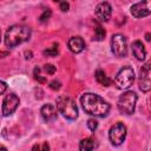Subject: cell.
Instances as JSON below:
<instances>
[{
	"instance_id": "obj_2",
	"label": "cell",
	"mask_w": 151,
	"mask_h": 151,
	"mask_svg": "<svg viewBox=\"0 0 151 151\" xmlns=\"http://www.w3.org/2000/svg\"><path fill=\"white\" fill-rule=\"evenodd\" d=\"M31 37V28L25 25H13L8 27L5 34V44L7 47H15Z\"/></svg>"
},
{
	"instance_id": "obj_5",
	"label": "cell",
	"mask_w": 151,
	"mask_h": 151,
	"mask_svg": "<svg viewBox=\"0 0 151 151\" xmlns=\"http://www.w3.org/2000/svg\"><path fill=\"white\" fill-rule=\"evenodd\" d=\"M134 81V72L130 66H124L119 70L114 78V86L119 90L129 88Z\"/></svg>"
},
{
	"instance_id": "obj_9",
	"label": "cell",
	"mask_w": 151,
	"mask_h": 151,
	"mask_svg": "<svg viewBox=\"0 0 151 151\" xmlns=\"http://www.w3.org/2000/svg\"><path fill=\"white\" fill-rule=\"evenodd\" d=\"M131 14L134 18H144L147 17L151 13V6H150V0H142L140 2H137L131 6L130 8Z\"/></svg>"
},
{
	"instance_id": "obj_11",
	"label": "cell",
	"mask_w": 151,
	"mask_h": 151,
	"mask_svg": "<svg viewBox=\"0 0 151 151\" xmlns=\"http://www.w3.org/2000/svg\"><path fill=\"white\" fill-rule=\"evenodd\" d=\"M112 14V8L109 2H100L96 7V17L100 21H109Z\"/></svg>"
},
{
	"instance_id": "obj_24",
	"label": "cell",
	"mask_w": 151,
	"mask_h": 151,
	"mask_svg": "<svg viewBox=\"0 0 151 151\" xmlns=\"http://www.w3.org/2000/svg\"><path fill=\"white\" fill-rule=\"evenodd\" d=\"M32 149H33V150H48L50 146H48L47 143H44L42 145H34Z\"/></svg>"
},
{
	"instance_id": "obj_3",
	"label": "cell",
	"mask_w": 151,
	"mask_h": 151,
	"mask_svg": "<svg viewBox=\"0 0 151 151\" xmlns=\"http://www.w3.org/2000/svg\"><path fill=\"white\" fill-rule=\"evenodd\" d=\"M57 110L59 113H61L66 119L74 120L78 117V107L74 103V100L66 96H60L57 99Z\"/></svg>"
},
{
	"instance_id": "obj_17",
	"label": "cell",
	"mask_w": 151,
	"mask_h": 151,
	"mask_svg": "<svg viewBox=\"0 0 151 151\" xmlns=\"http://www.w3.org/2000/svg\"><path fill=\"white\" fill-rule=\"evenodd\" d=\"M58 52H59V50H58V44H54L53 46L46 48V50L44 51V54L47 55V57H55V55L58 54Z\"/></svg>"
},
{
	"instance_id": "obj_6",
	"label": "cell",
	"mask_w": 151,
	"mask_h": 151,
	"mask_svg": "<svg viewBox=\"0 0 151 151\" xmlns=\"http://www.w3.org/2000/svg\"><path fill=\"white\" fill-rule=\"evenodd\" d=\"M111 51L118 58L126 57V54H127V40H126L125 35H123L120 33H117V34L112 35V38H111Z\"/></svg>"
},
{
	"instance_id": "obj_10",
	"label": "cell",
	"mask_w": 151,
	"mask_h": 151,
	"mask_svg": "<svg viewBox=\"0 0 151 151\" xmlns=\"http://www.w3.org/2000/svg\"><path fill=\"white\" fill-rule=\"evenodd\" d=\"M151 71H150V63H146L142 70L139 76V88L143 92H149L151 87Z\"/></svg>"
},
{
	"instance_id": "obj_12",
	"label": "cell",
	"mask_w": 151,
	"mask_h": 151,
	"mask_svg": "<svg viewBox=\"0 0 151 151\" xmlns=\"http://www.w3.org/2000/svg\"><path fill=\"white\" fill-rule=\"evenodd\" d=\"M40 113H41V117L45 122H53L57 119L58 110H57V106L53 104H45L41 107Z\"/></svg>"
},
{
	"instance_id": "obj_15",
	"label": "cell",
	"mask_w": 151,
	"mask_h": 151,
	"mask_svg": "<svg viewBox=\"0 0 151 151\" xmlns=\"http://www.w3.org/2000/svg\"><path fill=\"white\" fill-rule=\"evenodd\" d=\"M96 80L103 86H109L112 83V80L106 76V73L103 70H97L96 71Z\"/></svg>"
},
{
	"instance_id": "obj_13",
	"label": "cell",
	"mask_w": 151,
	"mask_h": 151,
	"mask_svg": "<svg viewBox=\"0 0 151 151\" xmlns=\"http://www.w3.org/2000/svg\"><path fill=\"white\" fill-rule=\"evenodd\" d=\"M67 46H68V50L72 52V53H80L84 51L85 48V41L81 37L77 35V37H72L68 42H67Z\"/></svg>"
},
{
	"instance_id": "obj_27",
	"label": "cell",
	"mask_w": 151,
	"mask_h": 151,
	"mask_svg": "<svg viewBox=\"0 0 151 151\" xmlns=\"http://www.w3.org/2000/svg\"><path fill=\"white\" fill-rule=\"evenodd\" d=\"M54 1H57V2H60V1H61V0H54Z\"/></svg>"
},
{
	"instance_id": "obj_7",
	"label": "cell",
	"mask_w": 151,
	"mask_h": 151,
	"mask_svg": "<svg viewBox=\"0 0 151 151\" xmlns=\"http://www.w3.org/2000/svg\"><path fill=\"white\" fill-rule=\"evenodd\" d=\"M125 137H126V126L123 123L118 122L113 126H111L109 131V138L113 145L119 146L120 144H123Z\"/></svg>"
},
{
	"instance_id": "obj_4",
	"label": "cell",
	"mask_w": 151,
	"mask_h": 151,
	"mask_svg": "<svg viewBox=\"0 0 151 151\" xmlns=\"http://www.w3.org/2000/svg\"><path fill=\"white\" fill-rule=\"evenodd\" d=\"M136 103H137V94L132 91H126L123 93L119 99H118V110L123 114H132L136 109Z\"/></svg>"
},
{
	"instance_id": "obj_14",
	"label": "cell",
	"mask_w": 151,
	"mask_h": 151,
	"mask_svg": "<svg viewBox=\"0 0 151 151\" xmlns=\"http://www.w3.org/2000/svg\"><path fill=\"white\" fill-rule=\"evenodd\" d=\"M132 53L136 57V59L139 60V61H142V60L145 59V57H146V50H145L144 45L142 44V41L136 40V41L132 42Z\"/></svg>"
},
{
	"instance_id": "obj_19",
	"label": "cell",
	"mask_w": 151,
	"mask_h": 151,
	"mask_svg": "<svg viewBox=\"0 0 151 151\" xmlns=\"http://www.w3.org/2000/svg\"><path fill=\"white\" fill-rule=\"evenodd\" d=\"M51 14H52V12H51V9H45L44 11V13L40 15V18H39V20L41 21V22H45V21H47L48 19H50V17H51Z\"/></svg>"
},
{
	"instance_id": "obj_8",
	"label": "cell",
	"mask_w": 151,
	"mask_h": 151,
	"mask_svg": "<svg viewBox=\"0 0 151 151\" xmlns=\"http://www.w3.org/2000/svg\"><path fill=\"white\" fill-rule=\"evenodd\" d=\"M18 106H19V98H18V96L14 94V93L6 94V97L2 100V114L5 117L11 116L17 110Z\"/></svg>"
},
{
	"instance_id": "obj_18",
	"label": "cell",
	"mask_w": 151,
	"mask_h": 151,
	"mask_svg": "<svg viewBox=\"0 0 151 151\" xmlns=\"http://www.w3.org/2000/svg\"><path fill=\"white\" fill-rule=\"evenodd\" d=\"M105 29L103 28V27H100V26H97L96 28H94V39L96 40H103L104 38H105Z\"/></svg>"
},
{
	"instance_id": "obj_1",
	"label": "cell",
	"mask_w": 151,
	"mask_h": 151,
	"mask_svg": "<svg viewBox=\"0 0 151 151\" xmlns=\"http://www.w3.org/2000/svg\"><path fill=\"white\" fill-rule=\"evenodd\" d=\"M83 110L94 117H105L110 111V104L94 93H85L80 98Z\"/></svg>"
},
{
	"instance_id": "obj_28",
	"label": "cell",
	"mask_w": 151,
	"mask_h": 151,
	"mask_svg": "<svg viewBox=\"0 0 151 151\" xmlns=\"http://www.w3.org/2000/svg\"><path fill=\"white\" fill-rule=\"evenodd\" d=\"M0 38H1V32H0Z\"/></svg>"
},
{
	"instance_id": "obj_16",
	"label": "cell",
	"mask_w": 151,
	"mask_h": 151,
	"mask_svg": "<svg viewBox=\"0 0 151 151\" xmlns=\"http://www.w3.org/2000/svg\"><path fill=\"white\" fill-rule=\"evenodd\" d=\"M96 146L97 144L92 138H85L79 143V150L81 151H90V150H93Z\"/></svg>"
},
{
	"instance_id": "obj_25",
	"label": "cell",
	"mask_w": 151,
	"mask_h": 151,
	"mask_svg": "<svg viewBox=\"0 0 151 151\" xmlns=\"http://www.w3.org/2000/svg\"><path fill=\"white\" fill-rule=\"evenodd\" d=\"M6 90H7V84H6L5 81H1V80H0V94L5 93Z\"/></svg>"
},
{
	"instance_id": "obj_22",
	"label": "cell",
	"mask_w": 151,
	"mask_h": 151,
	"mask_svg": "<svg viewBox=\"0 0 151 151\" xmlns=\"http://www.w3.org/2000/svg\"><path fill=\"white\" fill-rule=\"evenodd\" d=\"M50 87H51L52 90L57 91V90H59V88L61 87V84H60V81H58V80H53V81L50 83Z\"/></svg>"
},
{
	"instance_id": "obj_26",
	"label": "cell",
	"mask_w": 151,
	"mask_h": 151,
	"mask_svg": "<svg viewBox=\"0 0 151 151\" xmlns=\"http://www.w3.org/2000/svg\"><path fill=\"white\" fill-rule=\"evenodd\" d=\"M145 39H146L147 41H150V34H149V33H147V34L145 35Z\"/></svg>"
},
{
	"instance_id": "obj_20",
	"label": "cell",
	"mask_w": 151,
	"mask_h": 151,
	"mask_svg": "<svg viewBox=\"0 0 151 151\" xmlns=\"http://www.w3.org/2000/svg\"><path fill=\"white\" fill-rule=\"evenodd\" d=\"M97 126H98V123H97L96 119H88V120H87V127H88L91 131H94V130L97 129Z\"/></svg>"
},
{
	"instance_id": "obj_23",
	"label": "cell",
	"mask_w": 151,
	"mask_h": 151,
	"mask_svg": "<svg viewBox=\"0 0 151 151\" xmlns=\"http://www.w3.org/2000/svg\"><path fill=\"white\" fill-rule=\"evenodd\" d=\"M59 4H60V9H61L63 12H67V11H68L70 5H68V2H67L66 0H61Z\"/></svg>"
},
{
	"instance_id": "obj_21",
	"label": "cell",
	"mask_w": 151,
	"mask_h": 151,
	"mask_svg": "<svg viewBox=\"0 0 151 151\" xmlns=\"http://www.w3.org/2000/svg\"><path fill=\"white\" fill-rule=\"evenodd\" d=\"M44 70H45L48 74H54V72H55V66H53L52 64H46L45 67H44Z\"/></svg>"
}]
</instances>
